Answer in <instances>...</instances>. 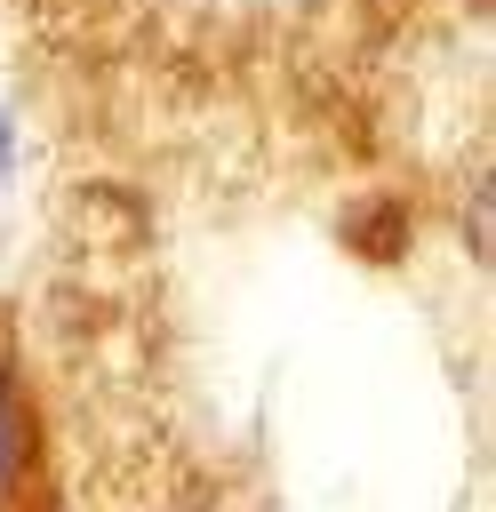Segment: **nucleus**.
I'll use <instances>...</instances> for the list:
<instances>
[{
    "label": "nucleus",
    "instance_id": "obj_1",
    "mask_svg": "<svg viewBox=\"0 0 496 512\" xmlns=\"http://www.w3.org/2000/svg\"><path fill=\"white\" fill-rule=\"evenodd\" d=\"M40 504H48V416L24 360L0 344V512H40Z\"/></svg>",
    "mask_w": 496,
    "mask_h": 512
},
{
    "label": "nucleus",
    "instance_id": "obj_2",
    "mask_svg": "<svg viewBox=\"0 0 496 512\" xmlns=\"http://www.w3.org/2000/svg\"><path fill=\"white\" fill-rule=\"evenodd\" d=\"M16 168H24V120H16V104H0V192L16 184Z\"/></svg>",
    "mask_w": 496,
    "mask_h": 512
},
{
    "label": "nucleus",
    "instance_id": "obj_3",
    "mask_svg": "<svg viewBox=\"0 0 496 512\" xmlns=\"http://www.w3.org/2000/svg\"><path fill=\"white\" fill-rule=\"evenodd\" d=\"M152 512H240L224 488H176V496H160Z\"/></svg>",
    "mask_w": 496,
    "mask_h": 512
}]
</instances>
